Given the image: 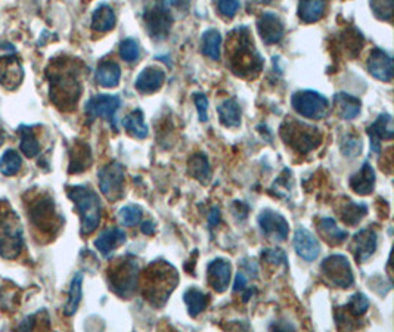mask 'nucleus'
I'll return each instance as SVG.
<instances>
[{"instance_id": "c03bdc74", "label": "nucleus", "mask_w": 394, "mask_h": 332, "mask_svg": "<svg viewBox=\"0 0 394 332\" xmlns=\"http://www.w3.org/2000/svg\"><path fill=\"white\" fill-rule=\"evenodd\" d=\"M262 256L266 261L272 263V265H277V266H285L288 268V260L287 256H285V252L281 248H269V250H264L262 252Z\"/></svg>"}, {"instance_id": "473e14b6", "label": "nucleus", "mask_w": 394, "mask_h": 332, "mask_svg": "<svg viewBox=\"0 0 394 332\" xmlns=\"http://www.w3.org/2000/svg\"><path fill=\"white\" fill-rule=\"evenodd\" d=\"M368 206L363 202H354L351 200H347L344 202V206L340 210L343 222L349 224V226H356L362 222V219L367 216Z\"/></svg>"}, {"instance_id": "09e8293b", "label": "nucleus", "mask_w": 394, "mask_h": 332, "mask_svg": "<svg viewBox=\"0 0 394 332\" xmlns=\"http://www.w3.org/2000/svg\"><path fill=\"white\" fill-rule=\"evenodd\" d=\"M241 265H242V269H241L242 272H250L251 276L257 278V270H259V268H257V265H255V263H254L253 260L244 259V260L241 261Z\"/></svg>"}, {"instance_id": "a18cd8bd", "label": "nucleus", "mask_w": 394, "mask_h": 332, "mask_svg": "<svg viewBox=\"0 0 394 332\" xmlns=\"http://www.w3.org/2000/svg\"><path fill=\"white\" fill-rule=\"evenodd\" d=\"M341 151L346 157H356L362 151V141L356 136H347V139L341 142Z\"/></svg>"}, {"instance_id": "423d86ee", "label": "nucleus", "mask_w": 394, "mask_h": 332, "mask_svg": "<svg viewBox=\"0 0 394 332\" xmlns=\"http://www.w3.org/2000/svg\"><path fill=\"white\" fill-rule=\"evenodd\" d=\"M108 282L113 292L121 298L132 297L139 284V263L135 257L118 259L108 270Z\"/></svg>"}, {"instance_id": "393cba45", "label": "nucleus", "mask_w": 394, "mask_h": 332, "mask_svg": "<svg viewBox=\"0 0 394 332\" xmlns=\"http://www.w3.org/2000/svg\"><path fill=\"white\" fill-rule=\"evenodd\" d=\"M334 104L337 106L338 115L343 120H353L360 114V99L349 93H336L334 95Z\"/></svg>"}, {"instance_id": "5fc2aeb1", "label": "nucleus", "mask_w": 394, "mask_h": 332, "mask_svg": "<svg viewBox=\"0 0 394 332\" xmlns=\"http://www.w3.org/2000/svg\"><path fill=\"white\" fill-rule=\"evenodd\" d=\"M263 2H272V0H263Z\"/></svg>"}, {"instance_id": "c756f323", "label": "nucleus", "mask_w": 394, "mask_h": 332, "mask_svg": "<svg viewBox=\"0 0 394 332\" xmlns=\"http://www.w3.org/2000/svg\"><path fill=\"white\" fill-rule=\"evenodd\" d=\"M188 169H189V174L192 178H195L200 183L207 185L211 179V167H210V163L209 158L205 157L204 154L198 152L192 155L189 158L188 163Z\"/></svg>"}, {"instance_id": "9d476101", "label": "nucleus", "mask_w": 394, "mask_h": 332, "mask_svg": "<svg viewBox=\"0 0 394 332\" xmlns=\"http://www.w3.org/2000/svg\"><path fill=\"white\" fill-rule=\"evenodd\" d=\"M321 269L325 278H327L332 285L343 289H347L353 285L354 282L353 270L350 266V261L347 260L346 256L332 254V256L327 257L322 261Z\"/></svg>"}, {"instance_id": "a211bd4d", "label": "nucleus", "mask_w": 394, "mask_h": 332, "mask_svg": "<svg viewBox=\"0 0 394 332\" xmlns=\"http://www.w3.org/2000/svg\"><path fill=\"white\" fill-rule=\"evenodd\" d=\"M257 30L266 45L279 43L285 33L281 18L273 12H264L260 15L257 19Z\"/></svg>"}, {"instance_id": "b1692460", "label": "nucleus", "mask_w": 394, "mask_h": 332, "mask_svg": "<svg viewBox=\"0 0 394 332\" xmlns=\"http://www.w3.org/2000/svg\"><path fill=\"white\" fill-rule=\"evenodd\" d=\"M126 232L120 228H110L104 230L100 237L95 239V248L100 251L104 257H110L111 254L121 247L126 242Z\"/></svg>"}, {"instance_id": "dca6fc26", "label": "nucleus", "mask_w": 394, "mask_h": 332, "mask_svg": "<svg viewBox=\"0 0 394 332\" xmlns=\"http://www.w3.org/2000/svg\"><path fill=\"white\" fill-rule=\"evenodd\" d=\"M232 276V265L226 259H214L207 266V279L211 288L218 292H224L229 288Z\"/></svg>"}, {"instance_id": "5701e85b", "label": "nucleus", "mask_w": 394, "mask_h": 332, "mask_svg": "<svg viewBox=\"0 0 394 332\" xmlns=\"http://www.w3.org/2000/svg\"><path fill=\"white\" fill-rule=\"evenodd\" d=\"M164 82H165V73L161 70V68L148 67L141 71L139 75H137L135 86L141 93L150 95V93L160 91Z\"/></svg>"}, {"instance_id": "412c9836", "label": "nucleus", "mask_w": 394, "mask_h": 332, "mask_svg": "<svg viewBox=\"0 0 394 332\" xmlns=\"http://www.w3.org/2000/svg\"><path fill=\"white\" fill-rule=\"evenodd\" d=\"M23 79V67L15 56L0 58V84L12 91L21 84Z\"/></svg>"}, {"instance_id": "2eb2a0df", "label": "nucleus", "mask_w": 394, "mask_h": 332, "mask_svg": "<svg viewBox=\"0 0 394 332\" xmlns=\"http://www.w3.org/2000/svg\"><path fill=\"white\" fill-rule=\"evenodd\" d=\"M378 238L373 229H362L353 237L350 250L358 263H365L377 250Z\"/></svg>"}, {"instance_id": "2f4dec72", "label": "nucleus", "mask_w": 394, "mask_h": 332, "mask_svg": "<svg viewBox=\"0 0 394 332\" xmlns=\"http://www.w3.org/2000/svg\"><path fill=\"white\" fill-rule=\"evenodd\" d=\"M92 154L86 143H77L70 154V173H82L91 167Z\"/></svg>"}, {"instance_id": "7ed1b4c3", "label": "nucleus", "mask_w": 394, "mask_h": 332, "mask_svg": "<svg viewBox=\"0 0 394 332\" xmlns=\"http://www.w3.org/2000/svg\"><path fill=\"white\" fill-rule=\"evenodd\" d=\"M49 95L52 102L61 110H71L82 93V84L77 73L68 64H59L49 71Z\"/></svg>"}, {"instance_id": "20e7f679", "label": "nucleus", "mask_w": 394, "mask_h": 332, "mask_svg": "<svg viewBox=\"0 0 394 332\" xmlns=\"http://www.w3.org/2000/svg\"><path fill=\"white\" fill-rule=\"evenodd\" d=\"M67 195L74 206L77 207L78 214L82 219V235H91L100 226L101 214H102V204L93 189L87 187H68Z\"/></svg>"}, {"instance_id": "cd10ccee", "label": "nucleus", "mask_w": 394, "mask_h": 332, "mask_svg": "<svg viewBox=\"0 0 394 332\" xmlns=\"http://www.w3.org/2000/svg\"><path fill=\"white\" fill-rule=\"evenodd\" d=\"M325 6V0H300L299 18L306 24L316 23L323 16Z\"/></svg>"}, {"instance_id": "f257e3e1", "label": "nucleus", "mask_w": 394, "mask_h": 332, "mask_svg": "<svg viewBox=\"0 0 394 332\" xmlns=\"http://www.w3.org/2000/svg\"><path fill=\"white\" fill-rule=\"evenodd\" d=\"M228 58L232 73L244 79H254L263 68V60L247 27H238L232 32L228 40Z\"/></svg>"}, {"instance_id": "9b49d317", "label": "nucleus", "mask_w": 394, "mask_h": 332, "mask_svg": "<svg viewBox=\"0 0 394 332\" xmlns=\"http://www.w3.org/2000/svg\"><path fill=\"white\" fill-rule=\"evenodd\" d=\"M121 105L120 96L117 95H95L86 102V114L91 119H105L115 129V112Z\"/></svg>"}, {"instance_id": "603ef678", "label": "nucleus", "mask_w": 394, "mask_h": 332, "mask_svg": "<svg viewBox=\"0 0 394 332\" xmlns=\"http://www.w3.org/2000/svg\"><path fill=\"white\" fill-rule=\"evenodd\" d=\"M220 222V210L218 207H214L210 214H209V223H210V228L218 226V223Z\"/></svg>"}, {"instance_id": "a878e982", "label": "nucleus", "mask_w": 394, "mask_h": 332, "mask_svg": "<svg viewBox=\"0 0 394 332\" xmlns=\"http://www.w3.org/2000/svg\"><path fill=\"white\" fill-rule=\"evenodd\" d=\"M114 27H115L114 9L106 3L97 6L92 15V30L96 33H108L111 32Z\"/></svg>"}, {"instance_id": "aec40b11", "label": "nucleus", "mask_w": 394, "mask_h": 332, "mask_svg": "<svg viewBox=\"0 0 394 332\" xmlns=\"http://www.w3.org/2000/svg\"><path fill=\"white\" fill-rule=\"evenodd\" d=\"M394 134V126H393V117L390 114H381L378 119L368 127V136L371 150L373 152H381V141L386 139L390 141Z\"/></svg>"}, {"instance_id": "4be33fe9", "label": "nucleus", "mask_w": 394, "mask_h": 332, "mask_svg": "<svg viewBox=\"0 0 394 332\" xmlns=\"http://www.w3.org/2000/svg\"><path fill=\"white\" fill-rule=\"evenodd\" d=\"M375 170L371 165V163L365 161L362 164V167L359 169L358 173H354L350 180L349 185L350 188L353 189V192H356L358 195H362V197H365V195H369L373 192V188H375Z\"/></svg>"}, {"instance_id": "79ce46f5", "label": "nucleus", "mask_w": 394, "mask_h": 332, "mask_svg": "<svg viewBox=\"0 0 394 332\" xmlns=\"http://www.w3.org/2000/svg\"><path fill=\"white\" fill-rule=\"evenodd\" d=\"M143 210L139 206H126L118 213V219L124 226H135L142 222Z\"/></svg>"}, {"instance_id": "f3484780", "label": "nucleus", "mask_w": 394, "mask_h": 332, "mask_svg": "<svg viewBox=\"0 0 394 332\" xmlns=\"http://www.w3.org/2000/svg\"><path fill=\"white\" fill-rule=\"evenodd\" d=\"M292 244L295 252H297L303 260L313 261L319 257L321 244L318 238L306 228H297V230L294 233Z\"/></svg>"}, {"instance_id": "f8f14e48", "label": "nucleus", "mask_w": 394, "mask_h": 332, "mask_svg": "<svg viewBox=\"0 0 394 332\" xmlns=\"http://www.w3.org/2000/svg\"><path fill=\"white\" fill-rule=\"evenodd\" d=\"M30 219L34 226L45 233H54L59 226L55 204L47 198L38 200L33 204V207H30Z\"/></svg>"}, {"instance_id": "f704fd0d", "label": "nucleus", "mask_w": 394, "mask_h": 332, "mask_svg": "<svg viewBox=\"0 0 394 332\" xmlns=\"http://www.w3.org/2000/svg\"><path fill=\"white\" fill-rule=\"evenodd\" d=\"M201 47L202 54L205 56H209L213 61L220 60V49H222V34L219 30H214L210 28L202 34L201 38Z\"/></svg>"}, {"instance_id": "72a5a7b5", "label": "nucleus", "mask_w": 394, "mask_h": 332, "mask_svg": "<svg viewBox=\"0 0 394 332\" xmlns=\"http://www.w3.org/2000/svg\"><path fill=\"white\" fill-rule=\"evenodd\" d=\"M123 127L127 133L132 134L136 139H145L148 136V126L141 110H135L130 114H127L123 119Z\"/></svg>"}, {"instance_id": "4c0bfd02", "label": "nucleus", "mask_w": 394, "mask_h": 332, "mask_svg": "<svg viewBox=\"0 0 394 332\" xmlns=\"http://www.w3.org/2000/svg\"><path fill=\"white\" fill-rule=\"evenodd\" d=\"M23 167V160L14 150H8L0 157V173L3 176H15Z\"/></svg>"}, {"instance_id": "3c124183", "label": "nucleus", "mask_w": 394, "mask_h": 332, "mask_svg": "<svg viewBox=\"0 0 394 332\" xmlns=\"http://www.w3.org/2000/svg\"><path fill=\"white\" fill-rule=\"evenodd\" d=\"M191 0H163L164 8H177V9H186L189 6Z\"/></svg>"}, {"instance_id": "6e6552de", "label": "nucleus", "mask_w": 394, "mask_h": 332, "mask_svg": "<svg viewBox=\"0 0 394 332\" xmlns=\"http://www.w3.org/2000/svg\"><path fill=\"white\" fill-rule=\"evenodd\" d=\"M291 105L295 112L312 120H322L329 110L327 97L314 91L295 92L291 97Z\"/></svg>"}, {"instance_id": "e433bc0d", "label": "nucleus", "mask_w": 394, "mask_h": 332, "mask_svg": "<svg viewBox=\"0 0 394 332\" xmlns=\"http://www.w3.org/2000/svg\"><path fill=\"white\" fill-rule=\"evenodd\" d=\"M82 285H83V273H77L73 278L71 285H70V292H68V301L64 307V315L65 316H73L78 306H80L82 301Z\"/></svg>"}, {"instance_id": "bb28decb", "label": "nucleus", "mask_w": 394, "mask_h": 332, "mask_svg": "<svg viewBox=\"0 0 394 332\" xmlns=\"http://www.w3.org/2000/svg\"><path fill=\"white\" fill-rule=\"evenodd\" d=\"M218 112L220 117V123L224 127H228V129H236V127L241 126V106L233 97L223 101L218 106Z\"/></svg>"}, {"instance_id": "39448f33", "label": "nucleus", "mask_w": 394, "mask_h": 332, "mask_svg": "<svg viewBox=\"0 0 394 332\" xmlns=\"http://www.w3.org/2000/svg\"><path fill=\"white\" fill-rule=\"evenodd\" d=\"M24 246V230L16 213L0 204V257L12 260L19 256Z\"/></svg>"}, {"instance_id": "c85d7f7f", "label": "nucleus", "mask_w": 394, "mask_h": 332, "mask_svg": "<svg viewBox=\"0 0 394 332\" xmlns=\"http://www.w3.org/2000/svg\"><path fill=\"white\" fill-rule=\"evenodd\" d=\"M121 70L120 65L113 61L102 62L96 70V82L102 87H115L120 83Z\"/></svg>"}, {"instance_id": "f03ea898", "label": "nucleus", "mask_w": 394, "mask_h": 332, "mask_svg": "<svg viewBox=\"0 0 394 332\" xmlns=\"http://www.w3.org/2000/svg\"><path fill=\"white\" fill-rule=\"evenodd\" d=\"M143 282V297L152 306L161 307L177 287L179 275L170 263L155 260L145 270Z\"/></svg>"}, {"instance_id": "7c9ffc66", "label": "nucleus", "mask_w": 394, "mask_h": 332, "mask_svg": "<svg viewBox=\"0 0 394 332\" xmlns=\"http://www.w3.org/2000/svg\"><path fill=\"white\" fill-rule=\"evenodd\" d=\"M319 233L325 238V241H328L331 246H340L344 241L347 239L349 233L346 230H343L337 226V223L331 217H325L319 222L318 224Z\"/></svg>"}, {"instance_id": "a19ab883", "label": "nucleus", "mask_w": 394, "mask_h": 332, "mask_svg": "<svg viewBox=\"0 0 394 332\" xmlns=\"http://www.w3.org/2000/svg\"><path fill=\"white\" fill-rule=\"evenodd\" d=\"M373 15L381 21H391L394 11V0H369Z\"/></svg>"}, {"instance_id": "864d4df0", "label": "nucleus", "mask_w": 394, "mask_h": 332, "mask_svg": "<svg viewBox=\"0 0 394 332\" xmlns=\"http://www.w3.org/2000/svg\"><path fill=\"white\" fill-rule=\"evenodd\" d=\"M155 230H157V226H155L154 222L148 220V222L142 223V233H145V235H154Z\"/></svg>"}, {"instance_id": "58836bf2", "label": "nucleus", "mask_w": 394, "mask_h": 332, "mask_svg": "<svg viewBox=\"0 0 394 332\" xmlns=\"http://www.w3.org/2000/svg\"><path fill=\"white\" fill-rule=\"evenodd\" d=\"M19 134H21V151L24 152L25 157H36V155L40 152V145H38V141L34 136L32 127H21V129H19Z\"/></svg>"}, {"instance_id": "8fccbe9b", "label": "nucleus", "mask_w": 394, "mask_h": 332, "mask_svg": "<svg viewBox=\"0 0 394 332\" xmlns=\"http://www.w3.org/2000/svg\"><path fill=\"white\" fill-rule=\"evenodd\" d=\"M247 287V276H245V272L240 270L236 273V279H235V285H233V291L238 292L241 289H244Z\"/></svg>"}, {"instance_id": "6ab92c4d", "label": "nucleus", "mask_w": 394, "mask_h": 332, "mask_svg": "<svg viewBox=\"0 0 394 332\" xmlns=\"http://www.w3.org/2000/svg\"><path fill=\"white\" fill-rule=\"evenodd\" d=\"M368 71L380 82L393 80V58L380 47H375L368 58Z\"/></svg>"}, {"instance_id": "ea45409f", "label": "nucleus", "mask_w": 394, "mask_h": 332, "mask_svg": "<svg viewBox=\"0 0 394 332\" xmlns=\"http://www.w3.org/2000/svg\"><path fill=\"white\" fill-rule=\"evenodd\" d=\"M346 309H347V311L351 316L360 318V316H363L368 311L369 300L367 298V296H363L362 292H356V294H353L350 297V300L347 301Z\"/></svg>"}, {"instance_id": "1a4fd4ad", "label": "nucleus", "mask_w": 394, "mask_h": 332, "mask_svg": "<svg viewBox=\"0 0 394 332\" xmlns=\"http://www.w3.org/2000/svg\"><path fill=\"white\" fill-rule=\"evenodd\" d=\"M97 182H100L101 192L108 201L117 202L123 198L124 169L120 163L113 161L104 165L100 173H97Z\"/></svg>"}, {"instance_id": "4468645a", "label": "nucleus", "mask_w": 394, "mask_h": 332, "mask_svg": "<svg viewBox=\"0 0 394 332\" xmlns=\"http://www.w3.org/2000/svg\"><path fill=\"white\" fill-rule=\"evenodd\" d=\"M257 220L260 230L264 237L278 242H282L288 238L290 224L282 214L272 210H263Z\"/></svg>"}, {"instance_id": "c9c22d12", "label": "nucleus", "mask_w": 394, "mask_h": 332, "mask_svg": "<svg viewBox=\"0 0 394 332\" xmlns=\"http://www.w3.org/2000/svg\"><path fill=\"white\" fill-rule=\"evenodd\" d=\"M183 301L186 307H188V313L192 318H196L201 315L205 310L207 305H209V297H207L202 291L191 288L183 294Z\"/></svg>"}, {"instance_id": "49530a36", "label": "nucleus", "mask_w": 394, "mask_h": 332, "mask_svg": "<svg viewBox=\"0 0 394 332\" xmlns=\"http://www.w3.org/2000/svg\"><path fill=\"white\" fill-rule=\"evenodd\" d=\"M218 8L222 15L233 18L240 9V0H218Z\"/></svg>"}, {"instance_id": "0eeeda50", "label": "nucleus", "mask_w": 394, "mask_h": 332, "mask_svg": "<svg viewBox=\"0 0 394 332\" xmlns=\"http://www.w3.org/2000/svg\"><path fill=\"white\" fill-rule=\"evenodd\" d=\"M281 138L300 154L312 152L322 142V134L318 127L297 120H288L281 126Z\"/></svg>"}, {"instance_id": "37998d69", "label": "nucleus", "mask_w": 394, "mask_h": 332, "mask_svg": "<svg viewBox=\"0 0 394 332\" xmlns=\"http://www.w3.org/2000/svg\"><path fill=\"white\" fill-rule=\"evenodd\" d=\"M120 55L126 62H136L141 58V47L135 38H126L120 45Z\"/></svg>"}, {"instance_id": "ddd939ff", "label": "nucleus", "mask_w": 394, "mask_h": 332, "mask_svg": "<svg viewBox=\"0 0 394 332\" xmlns=\"http://www.w3.org/2000/svg\"><path fill=\"white\" fill-rule=\"evenodd\" d=\"M143 21L146 32L154 40H164L170 33L173 18L164 6H154L145 12Z\"/></svg>"}, {"instance_id": "de8ad7c7", "label": "nucleus", "mask_w": 394, "mask_h": 332, "mask_svg": "<svg viewBox=\"0 0 394 332\" xmlns=\"http://www.w3.org/2000/svg\"><path fill=\"white\" fill-rule=\"evenodd\" d=\"M194 101L196 105V110H198V115H200V121H207L209 120V99H207V96L202 93H195L194 96Z\"/></svg>"}]
</instances>
